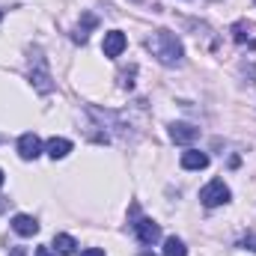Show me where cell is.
Segmentation results:
<instances>
[{
    "label": "cell",
    "mask_w": 256,
    "mask_h": 256,
    "mask_svg": "<svg viewBox=\"0 0 256 256\" xmlns=\"http://www.w3.org/2000/svg\"><path fill=\"white\" fill-rule=\"evenodd\" d=\"M146 48L152 51V57L161 66H182L185 48H182L179 36L170 33V30H155V33L146 39Z\"/></svg>",
    "instance_id": "6da1fadb"
},
{
    "label": "cell",
    "mask_w": 256,
    "mask_h": 256,
    "mask_svg": "<svg viewBox=\"0 0 256 256\" xmlns=\"http://www.w3.org/2000/svg\"><path fill=\"white\" fill-rule=\"evenodd\" d=\"M30 84L42 96H48L54 90V78H51V68H48V60H45L42 48H33V54H30Z\"/></svg>",
    "instance_id": "7a4b0ae2"
},
{
    "label": "cell",
    "mask_w": 256,
    "mask_h": 256,
    "mask_svg": "<svg viewBox=\"0 0 256 256\" xmlns=\"http://www.w3.org/2000/svg\"><path fill=\"white\" fill-rule=\"evenodd\" d=\"M200 202H202L206 208H218V206L230 202V188L224 185V179H214V182H208V185L200 191Z\"/></svg>",
    "instance_id": "3957f363"
},
{
    "label": "cell",
    "mask_w": 256,
    "mask_h": 256,
    "mask_svg": "<svg viewBox=\"0 0 256 256\" xmlns=\"http://www.w3.org/2000/svg\"><path fill=\"white\" fill-rule=\"evenodd\" d=\"M134 236H137L140 244H155V242L161 238V226H158L155 220H149V218H140V220L134 224Z\"/></svg>",
    "instance_id": "277c9868"
},
{
    "label": "cell",
    "mask_w": 256,
    "mask_h": 256,
    "mask_svg": "<svg viewBox=\"0 0 256 256\" xmlns=\"http://www.w3.org/2000/svg\"><path fill=\"white\" fill-rule=\"evenodd\" d=\"M230 33H232V39H236V45H250L256 48V24L254 21H236L232 27H230Z\"/></svg>",
    "instance_id": "5b68a950"
},
{
    "label": "cell",
    "mask_w": 256,
    "mask_h": 256,
    "mask_svg": "<svg viewBox=\"0 0 256 256\" xmlns=\"http://www.w3.org/2000/svg\"><path fill=\"white\" fill-rule=\"evenodd\" d=\"M42 140L36 137V134H21V140H18V155L24 158V161H36L39 155H42Z\"/></svg>",
    "instance_id": "8992f818"
},
{
    "label": "cell",
    "mask_w": 256,
    "mask_h": 256,
    "mask_svg": "<svg viewBox=\"0 0 256 256\" xmlns=\"http://www.w3.org/2000/svg\"><path fill=\"white\" fill-rule=\"evenodd\" d=\"M126 45H128V39H126V33L122 30H110V33H104V45H102V51H104V57H120L122 51H126Z\"/></svg>",
    "instance_id": "52a82bcc"
},
{
    "label": "cell",
    "mask_w": 256,
    "mask_h": 256,
    "mask_svg": "<svg viewBox=\"0 0 256 256\" xmlns=\"http://www.w3.org/2000/svg\"><path fill=\"white\" fill-rule=\"evenodd\" d=\"M196 137H200V128L191 126V122H173V126H170V140H173V143L191 146Z\"/></svg>",
    "instance_id": "ba28073f"
},
{
    "label": "cell",
    "mask_w": 256,
    "mask_h": 256,
    "mask_svg": "<svg viewBox=\"0 0 256 256\" xmlns=\"http://www.w3.org/2000/svg\"><path fill=\"white\" fill-rule=\"evenodd\" d=\"M182 167L185 170H206L208 167V155L200 152V149H188V152H182Z\"/></svg>",
    "instance_id": "9c48e42d"
},
{
    "label": "cell",
    "mask_w": 256,
    "mask_h": 256,
    "mask_svg": "<svg viewBox=\"0 0 256 256\" xmlns=\"http://www.w3.org/2000/svg\"><path fill=\"white\" fill-rule=\"evenodd\" d=\"M12 230H15L18 236H36V232H39V224H36V218H30V214H15V218H12Z\"/></svg>",
    "instance_id": "30bf717a"
},
{
    "label": "cell",
    "mask_w": 256,
    "mask_h": 256,
    "mask_svg": "<svg viewBox=\"0 0 256 256\" xmlns=\"http://www.w3.org/2000/svg\"><path fill=\"white\" fill-rule=\"evenodd\" d=\"M45 152H48L54 161H60V158H66V155L72 152V140H66V137H51V140L45 143Z\"/></svg>",
    "instance_id": "8fae6325"
},
{
    "label": "cell",
    "mask_w": 256,
    "mask_h": 256,
    "mask_svg": "<svg viewBox=\"0 0 256 256\" xmlns=\"http://www.w3.org/2000/svg\"><path fill=\"white\" fill-rule=\"evenodd\" d=\"M164 256H188L185 242H182V238H176V236L164 238Z\"/></svg>",
    "instance_id": "7c38bea8"
},
{
    "label": "cell",
    "mask_w": 256,
    "mask_h": 256,
    "mask_svg": "<svg viewBox=\"0 0 256 256\" xmlns=\"http://www.w3.org/2000/svg\"><path fill=\"white\" fill-rule=\"evenodd\" d=\"M54 248H57V254H74V248H78V242L72 238V236H66V232H60V236H54Z\"/></svg>",
    "instance_id": "4fadbf2b"
},
{
    "label": "cell",
    "mask_w": 256,
    "mask_h": 256,
    "mask_svg": "<svg viewBox=\"0 0 256 256\" xmlns=\"http://www.w3.org/2000/svg\"><path fill=\"white\" fill-rule=\"evenodd\" d=\"M238 248H244V250H254V254H256V236H244V238L238 242Z\"/></svg>",
    "instance_id": "5bb4252c"
},
{
    "label": "cell",
    "mask_w": 256,
    "mask_h": 256,
    "mask_svg": "<svg viewBox=\"0 0 256 256\" xmlns=\"http://www.w3.org/2000/svg\"><path fill=\"white\" fill-rule=\"evenodd\" d=\"M36 256H57L51 248H36Z\"/></svg>",
    "instance_id": "9a60e30c"
},
{
    "label": "cell",
    "mask_w": 256,
    "mask_h": 256,
    "mask_svg": "<svg viewBox=\"0 0 256 256\" xmlns=\"http://www.w3.org/2000/svg\"><path fill=\"white\" fill-rule=\"evenodd\" d=\"M80 256H104V250H98V248H90V250H84Z\"/></svg>",
    "instance_id": "2e32d148"
},
{
    "label": "cell",
    "mask_w": 256,
    "mask_h": 256,
    "mask_svg": "<svg viewBox=\"0 0 256 256\" xmlns=\"http://www.w3.org/2000/svg\"><path fill=\"white\" fill-rule=\"evenodd\" d=\"M12 256H24V248H15V250H12Z\"/></svg>",
    "instance_id": "e0dca14e"
},
{
    "label": "cell",
    "mask_w": 256,
    "mask_h": 256,
    "mask_svg": "<svg viewBox=\"0 0 256 256\" xmlns=\"http://www.w3.org/2000/svg\"><path fill=\"white\" fill-rule=\"evenodd\" d=\"M0 188H3V170H0Z\"/></svg>",
    "instance_id": "ac0fdd59"
},
{
    "label": "cell",
    "mask_w": 256,
    "mask_h": 256,
    "mask_svg": "<svg viewBox=\"0 0 256 256\" xmlns=\"http://www.w3.org/2000/svg\"><path fill=\"white\" fill-rule=\"evenodd\" d=\"M0 18H3V9H0Z\"/></svg>",
    "instance_id": "d6986e66"
},
{
    "label": "cell",
    "mask_w": 256,
    "mask_h": 256,
    "mask_svg": "<svg viewBox=\"0 0 256 256\" xmlns=\"http://www.w3.org/2000/svg\"><path fill=\"white\" fill-rule=\"evenodd\" d=\"M131 3H140V0H131Z\"/></svg>",
    "instance_id": "ffe728a7"
}]
</instances>
